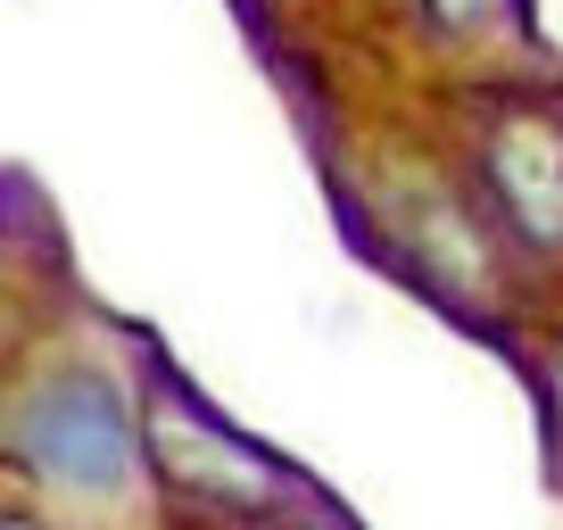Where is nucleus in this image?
Here are the masks:
<instances>
[{"label": "nucleus", "mask_w": 563, "mask_h": 530, "mask_svg": "<svg viewBox=\"0 0 563 530\" xmlns=\"http://www.w3.org/2000/svg\"><path fill=\"white\" fill-rule=\"evenodd\" d=\"M0 530H34V522H18V514H0Z\"/></svg>", "instance_id": "obj_5"}, {"label": "nucleus", "mask_w": 563, "mask_h": 530, "mask_svg": "<svg viewBox=\"0 0 563 530\" xmlns=\"http://www.w3.org/2000/svg\"><path fill=\"white\" fill-rule=\"evenodd\" d=\"M0 448H9L34 481H51V489H67V497H117L124 481H133V456H141L133 398L91 365L42 373L34 389L9 398Z\"/></svg>", "instance_id": "obj_1"}, {"label": "nucleus", "mask_w": 563, "mask_h": 530, "mask_svg": "<svg viewBox=\"0 0 563 530\" xmlns=\"http://www.w3.org/2000/svg\"><path fill=\"white\" fill-rule=\"evenodd\" d=\"M481 183L489 208L514 224V241L563 249V133L539 117H506L481 142Z\"/></svg>", "instance_id": "obj_2"}, {"label": "nucleus", "mask_w": 563, "mask_h": 530, "mask_svg": "<svg viewBox=\"0 0 563 530\" xmlns=\"http://www.w3.org/2000/svg\"><path fill=\"white\" fill-rule=\"evenodd\" d=\"M497 18V0H422V25L431 34H481Z\"/></svg>", "instance_id": "obj_4"}, {"label": "nucleus", "mask_w": 563, "mask_h": 530, "mask_svg": "<svg viewBox=\"0 0 563 530\" xmlns=\"http://www.w3.org/2000/svg\"><path fill=\"white\" fill-rule=\"evenodd\" d=\"M150 448L175 489L216 497V506H274V464L232 448L224 431H199L191 407H150Z\"/></svg>", "instance_id": "obj_3"}]
</instances>
